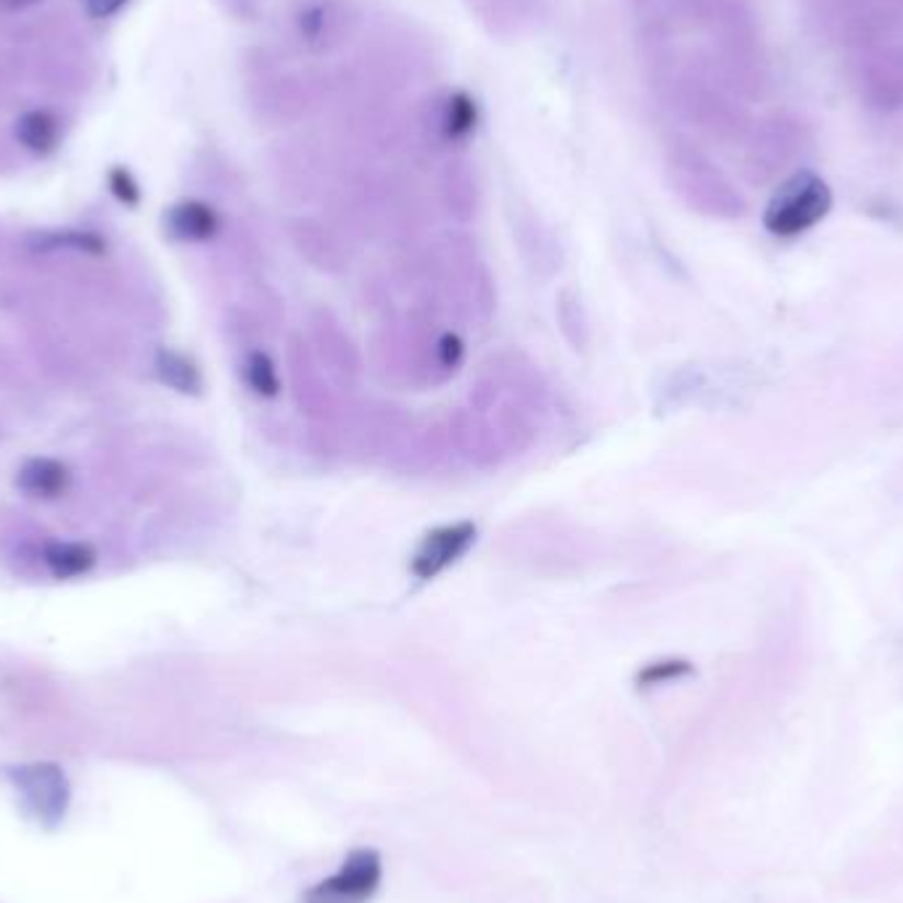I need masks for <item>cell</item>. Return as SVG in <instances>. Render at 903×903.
Listing matches in <instances>:
<instances>
[{
	"label": "cell",
	"instance_id": "cell-3",
	"mask_svg": "<svg viewBox=\"0 0 903 903\" xmlns=\"http://www.w3.org/2000/svg\"><path fill=\"white\" fill-rule=\"evenodd\" d=\"M380 875L384 867L376 850H354L341 864L339 872L309 890L305 903H365L376 895Z\"/></svg>",
	"mask_w": 903,
	"mask_h": 903
},
{
	"label": "cell",
	"instance_id": "cell-15",
	"mask_svg": "<svg viewBox=\"0 0 903 903\" xmlns=\"http://www.w3.org/2000/svg\"><path fill=\"white\" fill-rule=\"evenodd\" d=\"M434 357L436 365L442 370H455L462 359V341L457 333H444L438 335V341L434 344Z\"/></svg>",
	"mask_w": 903,
	"mask_h": 903
},
{
	"label": "cell",
	"instance_id": "cell-13",
	"mask_svg": "<svg viewBox=\"0 0 903 903\" xmlns=\"http://www.w3.org/2000/svg\"><path fill=\"white\" fill-rule=\"evenodd\" d=\"M59 247L90 251V254H101V251L106 249V241H103V238L95 236V233H77V230H67V233H50V236L37 238V249H59Z\"/></svg>",
	"mask_w": 903,
	"mask_h": 903
},
{
	"label": "cell",
	"instance_id": "cell-10",
	"mask_svg": "<svg viewBox=\"0 0 903 903\" xmlns=\"http://www.w3.org/2000/svg\"><path fill=\"white\" fill-rule=\"evenodd\" d=\"M243 380L254 393H260L264 399H273L281 393V376H277V367L264 350H251L243 357Z\"/></svg>",
	"mask_w": 903,
	"mask_h": 903
},
{
	"label": "cell",
	"instance_id": "cell-2",
	"mask_svg": "<svg viewBox=\"0 0 903 903\" xmlns=\"http://www.w3.org/2000/svg\"><path fill=\"white\" fill-rule=\"evenodd\" d=\"M11 785L16 787L19 796L24 798V805L30 814L43 824V827L56 830L67 819L69 803H72V787H69L67 771L54 761H32V764H16L5 769Z\"/></svg>",
	"mask_w": 903,
	"mask_h": 903
},
{
	"label": "cell",
	"instance_id": "cell-4",
	"mask_svg": "<svg viewBox=\"0 0 903 903\" xmlns=\"http://www.w3.org/2000/svg\"><path fill=\"white\" fill-rule=\"evenodd\" d=\"M476 541V526L470 521H460V524L438 526L434 531L425 534V539L418 545L415 555H412L410 571L418 579L428 582L436 579L438 573L455 565L470 550Z\"/></svg>",
	"mask_w": 903,
	"mask_h": 903
},
{
	"label": "cell",
	"instance_id": "cell-1",
	"mask_svg": "<svg viewBox=\"0 0 903 903\" xmlns=\"http://www.w3.org/2000/svg\"><path fill=\"white\" fill-rule=\"evenodd\" d=\"M832 209V191L816 172L801 170L774 191L764 212L766 230L779 238L801 236L822 222Z\"/></svg>",
	"mask_w": 903,
	"mask_h": 903
},
{
	"label": "cell",
	"instance_id": "cell-17",
	"mask_svg": "<svg viewBox=\"0 0 903 903\" xmlns=\"http://www.w3.org/2000/svg\"><path fill=\"white\" fill-rule=\"evenodd\" d=\"M122 5H127V0H85L88 14L93 19H108L114 16Z\"/></svg>",
	"mask_w": 903,
	"mask_h": 903
},
{
	"label": "cell",
	"instance_id": "cell-6",
	"mask_svg": "<svg viewBox=\"0 0 903 903\" xmlns=\"http://www.w3.org/2000/svg\"><path fill=\"white\" fill-rule=\"evenodd\" d=\"M69 468L64 462L54 460V457H32L19 468L16 483L22 492L30 496H41V500H56L69 489Z\"/></svg>",
	"mask_w": 903,
	"mask_h": 903
},
{
	"label": "cell",
	"instance_id": "cell-14",
	"mask_svg": "<svg viewBox=\"0 0 903 903\" xmlns=\"http://www.w3.org/2000/svg\"><path fill=\"white\" fill-rule=\"evenodd\" d=\"M685 674H689L687 661H658V663H650L644 671H640L637 682H640L642 687H653V685H661V682L679 679V676H685Z\"/></svg>",
	"mask_w": 903,
	"mask_h": 903
},
{
	"label": "cell",
	"instance_id": "cell-8",
	"mask_svg": "<svg viewBox=\"0 0 903 903\" xmlns=\"http://www.w3.org/2000/svg\"><path fill=\"white\" fill-rule=\"evenodd\" d=\"M16 138L32 153H50L59 144V119L45 108L27 112L16 122Z\"/></svg>",
	"mask_w": 903,
	"mask_h": 903
},
{
	"label": "cell",
	"instance_id": "cell-12",
	"mask_svg": "<svg viewBox=\"0 0 903 903\" xmlns=\"http://www.w3.org/2000/svg\"><path fill=\"white\" fill-rule=\"evenodd\" d=\"M476 122H479V106L468 93H455L447 103V114H444V130L449 138H466L473 133Z\"/></svg>",
	"mask_w": 903,
	"mask_h": 903
},
{
	"label": "cell",
	"instance_id": "cell-7",
	"mask_svg": "<svg viewBox=\"0 0 903 903\" xmlns=\"http://www.w3.org/2000/svg\"><path fill=\"white\" fill-rule=\"evenodd\" d=\"M43 560L56 579H72L93 569L95 550L82 541H54L45 547Z\"/></svg>",
	"mask_w": 903,
	"mask_h": 903
},
{
	"label": "cell",
	"instance_id": "cell-11",
	"mask_svg": "<svg viewBox=\"0 0 903 903\" xmlns=\"http://www.w3.org/2000/svg\"><path fill=\"white\" fill-rule=\"evenodd\" d=\"M318 325L320 333H325V339H315L318 341V346L322 350V359H328V363L335 365V367H346V370H354V363L352 359H346L352 354V341L350 335H341V328L339 322L328 318V315H322V322H315Z\"/></svg>",
	"mask_w": 903,
	"mask_h": 903
},
{
	"label": "cell",
	"instance_id": "cell-16",
	"mask_svg": "<svg viewBox=\"0 0 903 903\" xmlns=\"http://www.w3.org/2000/svg\"><path fill=\"white\" fill-rule=\"evenodd\" d=\"M108 188H112V193L119 198L122 204L135 206L140 202L138 183H135V178L125 170V167H114V170L108 172Z\"/></svg>",
	"mask_w": 903,
	"mask_h": 903
},
{
	"label": "cell",
	"instance_id": "cell-9",
	"mask_svg": "<svg viewBox=\"0 0 903 903\" xmlns=\"http://www.w3.org/2000/svg\"><path fill=\"white\" fill-rule=\"evenodd\" d=\"M157 376L161 378V384L172 386L175 391H202V373H198V367L193 365L188 357H183V354L172 350H161L157 354Z\"/></svg>",
	"mask_w": 903,
	"mask_h": 903
},
{
	"label": "cell",
	"instance_id": "cell-5",
	"mask_svg": "<svg viewBox=\"0 0 903 903\" xmlns=\"http://www.w3.org/2000/svg\"><path fill=\"white\" fill-rule=\"evenodd\" d=\"M167 230L180 241H209V238L217 236L219 217L209 204L188 198V202H180L167 212Z\"/></svg>",
	"mask_w": 903,
	"mask_h": 903
}]
</instances>
